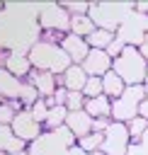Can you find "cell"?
<instances>
[{"instance_id":"8fae6325","label":"cell","mask_w":148,"mask_h":155,"mask_svg":"<svg viewBox=\"0 0 148 155\" xmlns=\"http://www.w3.org/2000/svg\"><path fill=\"white\" fill-rule=\"evenodd\" d=\"M87 80H90V75L85 73L82 65H70L63 75H58V85L66 87L68 92H82L85 85H87Z\"/></svg>"},{"instance_id":"7c38bea8","label":"cell","mask_w":148,"mask_h":155,"mask_svg":"<svg viewBox=\"0 0 148 155\" xmlns=\"http://www.w3.org/2000/svg\"><path fill=\"white\" fill-rule=\"evenodd\" d=\"M92 116L85 111V109H80V111H68V119H66V126L70 128V133L80 140V138H85V136H90L92 133Z\"/></svg>"},{"instance_id":"8992f818","label":"cell","mask_w":148,"mask_h":155,"mask_svg":"<svg viewBox=\"0 0 148 155\" xmlns=\"http://www.w3.org/2000/svg\"><path fill=\"white\" fill-rule=\"evenodd\" d=\"M39 27L41 31L70 34V15L63 5H44L39 12Z\"/></svg>"},{"instance_id":"30bf717a","label":"cell","mask_w":148,"mask_h":155,"mask_svg":"<svg viewBox=\"0 0 148 155\" xmlns=\"http://www.w3.org/2000/svg\"><path fill=\"white\" fill-rule=\"evenodd\" d=\"M61 48L68 53V58H70L73 65H82L85 58H87V53H90V44H87V39L75 36V34H66V39L61 41Z\"/></svg>"},{"instance_id":"cb8c5ba5","label":"cell","mask_w":148,"mask_h":155,"mask_svg":"<svg viewBox=\"0 0 148 155\" xmlns=\"http://www.w3.org/2000/svg\"><path fill=\"white\" fill-rule=\"evenodd\" d=\"M85 102H87V97H85L82 92H68L66 109H68V111H80V109H85Z\"/></svg>"},{"instance_id":"5bb4252c","label":"cell","mask_w":148,"mask_h":155,"mask_svg":"<svg viewBox=\"0 0 148 155\" xmlns=\"http://www.w3.org/2000/svg\"><path fill=\"white\" fill-rule=\"evenodd\" d=\"M19 90H22V80L0 65V97L5 102H19Z\"/></svg>"},{"instance_id":"7402d4cb","label":"cell","mask_w":148,"mask_h":155,"mask_svg":"<svg viewBox=\"0 0 148 155\" xmlns=\"http://www.w3.org/2000/svg\"><path fill=\"white\" fill-rule=\"evenodd\" d=\"M126 126H129L131 143H141L143 136H146V131H148V119H146V116H136V119H131Z\"/></svg>"},{"instance_id":"4316f807","label":"cell","mask_w":148,"mask_h":155,"mask_svg":"<svg viewBox=\"0 0 148 155\" xmlns=\"http://www.w3.org/2000/svg\"><path fill=\"white\" fill-rule=\"evenodd\" d=\"M61 5L68 10L70 17H75V15H90V7H92L87 2H61Z\"/></svg>"},{"instance_id":"4fadbf2b","label":"cell","mask_w":148,"mask_h":155,"mask_svg":"<svg viewBox=\"0 0 148 155\" xmlns=\"http://www.w3.org/2000/svg\"><path fill=\"white\" fill-rule=\"evenodd\" d=\"M2 68L10 70L15 78H29V73L34 70L29 56H27V53H19V51H10V53L5 56V65H2Z\"/></svg>"},{"instance_id":"603a6c76","label":"cell","mask_w":148,"mask_h":155,"mask_svg":"<svg viewBox=\"0 0 148 155\" xmlns=\"http://www.w3.org/2000/svg\"><path fill=\"white\" fill-rule=\"evenodd\" d=\"M41 97H39V92H36V87L32 85V82H22V90H19V104L24 107V109H32L36 102H39Z\"/></svg>"},{"instance_id":"484cf974","label":"cell","mask_w":148,"mask_h":155,"mask_svg":"<svg viewBox=\"0 0 148 155\" xmlns=\"http://www.w3.org/2000/svg\"><path fill=\"white\" fill-rule=\"evenodd\" d=\"M82 94H85L87 99L104 94V92H102V78H90V80H87V85H85V90H82Z\"/></svg>"},{"instance_id":"ba28073f","label":"cell","mask_w":148,"mask_h":155,"mask_svg":"<svg viewBox=\"0 0 148 155\" xmlns=\"http://www.w3.org/2000/svg\"><path fill=\"white\" fill-rule=\"evenodd\" d=\"M112 63H114V61L109 58L107 51H102V48H90L82 68H85V73H87L90 78H104V75L112 70Z\"/></svg>"},{"instance_id":"83f0119b","label":"cell","mask_w":148,"mask_h":155,"mask_svg":"<svg viewBox=\"0 0 148 155\" xmlns=\"http://www.w3.org/2000/svg\"><path fill=\"white\" fill-rule=\"evenodd\" d=\"M124 48H126L124 39H119V36H116V39H114V41H112V44L107 46V53H109V58L114 61V58H119V56L124 53Z\"/></svg>"},{"instance_id":"d4e9b609","label":"cell","mask_w":148,"mask_h":155,"mask_svg":"<svg viewBox=\"0 0 148 155\" xmlns=\"http://www.w3.org/2000/svg\"><path fill=\"white\" fill-rule=\"evenodd\" d=\"M29 111H32V116L44 126V124H46V116H49V111H51V107H49V102H46V99H39Z\"/></svg>"},{"instance_id":"277c9868","label":"cell","mask_w":148,"mask_h":155,"mask_svg":"<svg viewBox=\"0 0 148 155\" xmlns=\"http://www.w3.org/2000/svg\"><path fill=\"white\" fill-rule=\"evenodd\" d=\"M133 10V5H114V2H99L90 7V19L95 22L97 29H109V31H119V27L131 17L129 12Z\"/></svg>"},{"instance_id":"6da1fadb","label":"cell","mask_w":148,"mask_h":155,"mask_svg":"<svg viewBox=\"0 0 148 155\" xmlns=\"http://www.w3.org/2000/svg\"><path fill=\"white\" fill-rule=\"evenodd\" d=\"M29 61L36 70H46L53 75H63L73 63L68 58V53L61 48V44H49V41H34L29 46Z\"/></svg>"},{"instance_id":"e575fe53","label":"cell","mask_w":148,"mask_h":155,"mask_svg":"<svg viewBox=\"0 0 148 155\" xmlns=\"http://www.w3.org/2000/svg\"><path fill=\"white\" fill-rule=\"evenodd\" d=\"M0 10H2V5H0Z\"/></svg>"},{"instance_id":"4dcf8cb0","label":"cell","mask_w":148,"mask_h":155,"mask_svg":"<svg viewBox=\"0 0 148 155\" xmlns=\"http://www.w3.org/2000/svg\"><path fill=\"white\" fill-rule=\"evenodd\" d=\"M7 155H29L27 150H19V153H7Z\"/></svg>"},{"instance_id":"3957f363","label":"cell","mask_w":148,"mask_h":155,"mask_svg":"<svg viewBox=\"0 0 148 155\" xmlns=\"http://www.w3.org/2000/svg\"><path fill=\"white\" fill-rule=\"evenodd\" d=\"M146 97H148L146 85H131V87H126L124 94L112 102V121L129 124L131 119L141 116V104L146 102Z\"/></svg>"},{"instance_id":"f1b7e54d","label":"cell","mask_w":148,"mask_h":155,"mask_svg":"<svg viewBox=\"0 0 148 155\" xmlns=\"http://www.w3.org/2000/svg\"><path fill=\"white\" fill-rule=\"evenodd\" d=\"M133 12L146 15V12H148V2H136V5H133Z\"/></svg>"},{"instance_id":"d6a6232c","label":"cell","mask_w":148,"mask_h":155,"mask_svg":"<svg viewBox=\"0 0 148 155\" xmlns=\"http://www.w3.org/2000/svg\"><path fill=\"white\" fill-rule=\"evenodd\" d=\"M95 155H104V153H95Z\"/></svg>"},{"instance_id":"ac0fdd59","label":"cell","mask_w":148,"mask_h":155,"mask_svg":"<svg viewBox=\"0 0 148 155\" xmlns=\"http://www.w3.org/2000/svg\"><path fill=\"white\" fill-rule=\"evenodd\" d=\"M95 29H97V27H95V22L90 19V15H75V17H70V34L87 39Z\"/></svg>"},{"instance_id":"1f68e13d","label":"cell","mask_w":148,"mask_h":155,"mask_svg":"<svg viewBox=\"0 0 148 155\" xmlns=\"http://www.w3.org/2000/svg\"><path fill=\"white\" fill-rule=\"evenodd\" d=\"M2 102H5V99H2V97H0V104H2Z\"/></svg>"},{"instance_id":"2e32d148","label":"cell","mask_w":148,"mask_h":155,"mask_svg":"<svg viewBox=\"0 0 148 155\" xmlns=\"http://www.w3.org/2000/svg\"><path fill=\"white\" fill-rule=\"evenodd\" d=\"M124 90H126V82H124L114 70H109V73L102 78V92H104L112 102H114L116 97H121V94H124Z\"/></svg>"},{"instance_id":"e0dca14e","label":"cell","mask_w":148,"mask_h":155,"mask_svg":"<svg viewBox=\"0 0 148 155\" xmlns=\"http://www.w3.org/2000/svg\"><path fill=\"white\" fill-rule=\"evenodd\" d=\"M24 145L27 143L12 133V126H0V153H19Z\"/></svg>"},{"instance_id":"f546056e","label":"cell","mask_w":148,"mask_h":155,"mask_svg":"<svg viewBox=\"0 0 148 155\" xmlns=\"http://www.w3.org/2000/svg\"><path fill=\"white\" fill-rule=\"evenodd\" d=\"M141 145H143V148H148V131H146V136H143V140H141Z\"/></svg>"},{"instance_id":"ffe728a7","label":"cell","mask_w":148,"mask_h":155,"mask_svg":"<svg viewBox=\"0 0 148 155\" xmlns=\"http://www.w3.org/2000/svg\"><path fill=\"white\" fill-rule=\"evenodd\" d=\"M66 119H68V109H66V107H51L44 126H46L49 131H58L61 126H66Z\"/></svg>"},{"instance_id":"9c48e42d","label":"cell","mask_w":148,"mask_h":155,"mask_svg":"<svg viewBox=\"0 0 148 155\" xmlns=\"http://www.w3.org/2000/svg\"><path fill=\"white\" fill-rule=\"evenodd\" d=\"M27 82H32V85L36 87V92H39L41 99H51V97L56 94V90H58V75L46 73V70H36V68L29 73Z\"/></svg>"},{"instance_id":"9a60e30c","label":"cell","mask_w":148,"mask_h":155,"mask_svg":"<svg viewBox=\"0 0 148 155\" xmlns=\"http://www.w3.org/2000/svg\"><path fill=\"white\" fill-rule=\"evenodd\" d=\"M85 111L92 116V119H109L112 121V99L107 94H99V97H92L85 102Z\"/></svg>"},{"instance_id":"52a82bcc","label":"cell","mask_w":148,"mask_h":155,"mask_svg":"<svg viewBox=\"0 0 148 155\" xmlns=\"http://www.w3.org/2000/svg\"><path fill=\"white\" fill-rule=\"evenodd\" d=\"M12 133L19 138V140H24V143H34V140H39L44 133H41V124L32 116V111L29 109H22L17 116H15V121H12Z\"/></svg>"},{"instance_id":"836d02e7","label":"cell","mask_w":148,"mask_h":155,"mask_svg":"<svg viewBox=\"0 0 148 155\" xmlns=\"http://www.w3.org/2000/svg\"><path fill=\"white\" fill-rule=\"evenodd\" d=\"M0 155H7V153H0Z\"/></svg>"},{"instance_id":"d6986e66","label":"cell","mask_w":148,"mask_h":155,"mask_svg":"<svg viewBox=\"0 0 148 155\" xmlns=\"http://www.w3.org/2000/svg\"><path fill=\"white\" fill-rule=\"evenodd\" d=\"M114 39H116L114 31H109V29H95V31L87 36V44H90V48H102V51H107V46H109Z\"/></svg>"},{"instance_id":"7a4b0ae2","label":"cell","mask_w":148,"mask_h":155,"mask_svg":"<svg viewBox=\"0 0 148 155\" xmlns=\"http://www.w3.org/2000/svg\"><path fill=\"white\" fill-rule=\"evenodd\" d=\"M112 70L126 82V87H131V85H146L148 58L143 56V51L138 46H126L124 53L119 58H114Z\"/></svg>"},{"instance_id":"44dd1931","label":"cell","mask_w":148,"mask_h":155,"mask_svg":"<svg viewBox=\"0 0 148 155\" xmlns=\"http://www.w3.org/2000/svg\"><path fill=\"white\" fill-rule=\"evenodd\" d=\"M102 143H104V133H90V136H85V138H80L78 140V148H82L87 155H95V153H99L102 150Z\"/></svg>"},{"instance_id":"5b68a950","label":"cell","mask_w":148,"mask_h":155,"mask_svg":"<svg viewBox=\"0 0 148 155\" xmlns=\"http://www.w3.org/2000/svg\"><path fill=\"white\" fill-rule=\"evenodd\" d=\"M129 148H131L129 126L119 124V121H112L104 131V143H102L99 153H104V155H129Z\"/></svg>"}]
</instances>
